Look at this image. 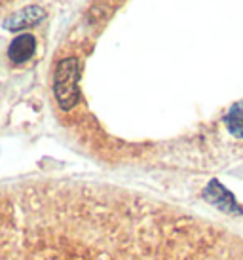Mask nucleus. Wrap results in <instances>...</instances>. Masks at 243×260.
Returning a JSON list of instances; mask_svg holds the SVG:
<instances>
[{
	"label": "nucleus",
	"instance_id": "nucleus-4",
	"mask_svg": "<svg viewBox=\"0 0 243 260\" xmlns=\"http://www.w3.org/2000/svg\"><path fill=\"white\" fill-rule=\"evenodd\" d=\"M35 50H36L35 37L29 35V32H25V35L15 37L10 42V46H8V57L15 65H23V63H27L35 55Z\"/></svg>",
	"mask_w": 243,
	"mask_h": 260
},
{
	"label": "nucleus",
	"instance_id": "nucleus-3",
	"mask_svg": "<svg viewBox=\"0 0 243 260\" xmlns=\"http://www.w3.org/2000/svg\"><path fill=\"white\" fill-rule=\"evenodd\" d=\"M46 17V12H44L40 6H29L23 8L19 12L12 14L10 17L4 19V29L6 30H21L27 29V27H33V25H38Z\"/></svg>",
	"mask_w": 243,
	"mask_h": 260
},
{
	"label": "nucleus",
	"instance_id": "nucleus-5",
	"mask_svg": "<svg viewBox=\"0 0 243 260\" xmlns=\"http://www.w3.org/2000/svg\"><path fill=\"white\" fill-rule=\"evenodd\" d=\"M228 131L237 139H243V101L236 103L224 118Z\"/></svg>",
	"mask_w": 243,
	"mask_h": 260
},
{
	"label": "nucleus",
	"instance_id": "nucleus-1",
	"mask_svg": "<svg viewBox=\"0 0 243 260\" xmlns=\"http://www.w3.org/2000/svg\"><path fill=\"white\" fill-rule=\"evenodd\" d=\"M80 61L76 57L61 59L53 73V95L63 110H72L78 103Z\"/></svg>",
	"mask_w": 243,
	"mask_h": 260
},
{
	"label": "nucleus",
	"instance_id": "nucleus-2",
	"mask_svg": "<svg viewBox=\"0 0 243 260\" xmlns=\"http://www.w3.org/2000/svg\"><path fill=\"white\" fill-rule=\"evenodd\" d=\"M205 200H207L211 205H215L217 209L224 211V213H230V215H239L241 209H239V205H237L236 198L230 194L226 188L222 186L219 181H211L209 182V186L205 188Z\"/></svg>",
	"mask_w": 243,
	"mask_h": 260
}]
</instances>
